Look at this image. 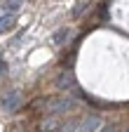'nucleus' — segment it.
<instances>
[{"mask_svg": "<svg viewBox=\"0 0 129 132\" xmlns=\"http://www.w3.org/2000/svg\"><path fill=\"white\" fill-rule=\"evenodd\" d=\"M101 127V118L99 116H87V118L77 120V130L75 132H96Z\"/></svg>", "mask_w": 129, "mask_h": 132, "instance_id": "nucleus-1", "label": "nucleus"}, {"mask_svg": "<svg viewBox=\"0 0 129 132\" xmlns=\"http://www.w3.org/2000/svg\"><path fill=\"white\" fill-rule=\"evenodd\" d=\"M19 99H21V94L19 92H9V94H5V99H3V109L9 113V111H17L19 109Z\"/></svg>", "mask_w": 129, "mask_h": 132, "instance_id": "nucleus-2", "label": "nucleus"}, {"mask_svg": "<svg viewBox=\"0 0 129 132\" xmlns=\"http://www.w3.org/2000/svg\"><path fill=\"white\" fill-rule=\"evenodd\" d=\"M14 14H3L0 16V36H3V33H9L12 28H14Z\"/></svg>", "mask_w": 129, "mask_h": 132, "instance_id": "nucleus-3", "label": "nucleus"}, {"mask_svg": "<svg viewBox=\"0 0 129 132\" xmlns=\"http://www.w3.org/2000/svg\"><path fill=\"white\" fill-rule=\"evenodd\" d=\"M71 33H73V31H71L68 26H66V28H61V31H56L54 36H52V43H54V45H63V43L71 38Z\"/></svg>", "mask_w": 129, "mask_h": 132, "instance_id": "nucleus-4", "label": "nucleus"}, {"mask_svg": "<svg viewBox=\"0 0 129 132\" xmlns=\"http://www.w3.org/2000/svg\"><path fill=\"white\" fill-rule=\"evenodd\" d=\"M21 10V0H5L3 3V12L5 14H17Z\"/></svg>", "mask_w": 129, "mask_h": 132, "instance_id": "nucleus-5", "label": "nucleus"}, {"mask_svg": "<svg viewBox=\"0 0 129 132\" xmlns=\"http://www.w3.org/2000/svg\"><path fill=\"white\" fill-rule=\"evenodd\" d=\"M101 132H120V125L117 123H108V125L101 127Z\"/></svg>", "mask_w": 129, "mask_h": 132, "instance_id": "nucleus-6", "label": "nucleus"}, {"mask_svg": "<svg viewBox=\"0 0 129 132\" xmlns=\"http://www.w3.org/2000/svg\"><path fill=\"white\" fill-rule=\"evenodd\" d=\"M7 69H9V66H7V61H5V59H0V78L7 73Z\"/></svg>", "mask_w": 129, "mask_h": 132, "instance_id": "nucleus-7", "label": "nucleus"}, {"mask_svg": "<svg viewBox=\"0 0 129 132\" xmlns=\"http://www.w3.org/2000/svg\"><path fill=\"white\" fill-rule=\"evenodd\" d=\"M85 7H87L85 3H80V5H77V7L73 10V16H77V14H82V12H85Z\"/></svg>", "mask_w": 129, "mask_h": 132, "instance_id": "nucleus-8", "label": "nucleus"}, {"mask_svg": "<svg viewBox=\"0 0 129 132\" xmlns=\"http://www.w3.org/2000/svg\"><path fill=\"white\" fill-rule=\"evenodd\" d=\"M124 132H129V127H127V130H124Z\"/></svg>", "mask_w": 129, "mask_h": 132, "instance_id": "nucleus-9", "label": "nucleus"}]
</instances>
